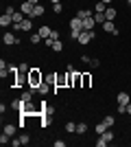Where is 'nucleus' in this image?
Listing matches in <instances>:
<instances>
[{"mask_svg":"<svg viewBox=\"0 0 131 147\" xmlns=\"http://www.w3.org/2000/svg\"><path fill=\"white\" fill-rule=\"evenodd\" d=\"M116 13H118V11H116L114 7H107V9H105V18L107 20H114V18H116Z\"/></svg>","mask_w":131,"mask_h":147,"instance_id":"20","label":"nucleus"},{"mask_svg":"<svg viewBox=\"0 0 131 147\" xmlns=\"http://www.w3.org/2000/svg\"><path fill=\"white\" fill-rule=\"evenodd\" d=\"M20 138H22V145H29V143H31V136L29 134H22Z\"/></svg>","mask_w":131,"mask_h":147,"instance_id":"32","label":"nucleus"},{"mask_svg":"<svg viewBox=\"0 0 131 147\" xmlns=\"http://www.w3.org/2000/svg\"><path fill=\"white\" fill-rule=\"evenodd\" d=\"M66 132H68V134H74L76 132V123H72V121L66 123Z\"/></svg>","mask_w":131,"mask_h":147,"instance_id":"27","label":"nucleus"},{"mask_svg":"<svg viewBox=\"0 0 131 147\" xmlns=\"http://www.w3.org/2000/svg\"><path fill=\"white\" fill-rule=\"evenodd\" d=\"M127 114H131V101L127 103Z\"/></svg>","mask_w":131,"mask_h":147,"instance_id":"39","label":"nucleus"},{"mask_svg":"<svg viewBox=\"0 0 131 147\" xmlns=\"http://www.w3.org/2000/svg\"><path fill=\"white\" fill-rule=\"evenodd\" d=\"M29 2H33V5H39V0H29Z\"/></svg>","mask_w":131,"mask_h":147,"instance_id":"40","label":"nucleus"},{"mask_svg":"<svg viewBox=\"0 0 131 147\" xmlns=\"http://www.w3.org/2000/svg\"><path fill=\"white\" fill-rule=\"evenodd\" d=\"M20 73H24V75H29V73H31V66H29V64H26V61H22V64H20Z\"/></svg>","mask_w":131,"mask_h":147,"instance_id":"28","label":"nucleus"},{"mask_svg":"<svg viewBox=\"0 0 131 147\" xmlns=\"http://www.w3.org/2000/svg\"><path fill=\"white\" fill-rule=\"evenodd\" d=\"M53 51H55V53H61V51H63V42H61V40H55V44H53Z\"/></svg>","mask_w":131,"mask_h":147,"instance_id":"24","label":"nucleus"},{"mask_svg":"<svg viewBox=\"0 0 131 147\" xmlns=\"http://www.w3.org/2000/svg\"><path fill=\"white\" fill-rule=\"evenodd\" d=\"M94 24H96L94 16H92V18H85V20H83V31H94Z\"/></svg>","mask_w":131,"mask_h":147,"instance_id":"13","label":"nucleus"},{"mask_svg":"<svg viewBox=\"0 0 131 147\" xmlns=\"http://www.w3.org/2000/svg\"><path fill=\"white\" fill-rule=\"evenodd\" d=\"M81 81H83V73L74 70L72 73V88H81Z\"/></svg>","mask_w":131,"mask_h":147,"instance_id":"7","label":"nucleus"},{"mask_svg":"<svg viewBox=\"0 0 131 147\" xmlns=\"http://www.w3.org/2000/svg\"><path fill=\"white\" fill-rule=\"evenodd\" d=\"M53 11H55V16H57V13H61L63 11V5H61V2H55V5H53Z\"/></svg>","mask_w":131,"mask_h":147,"instance_id":"31","label":"nucleus"},{"mask_svg":"<svg viewBox=\"0 0 131 147\" xmlns=\"http://www.w3.org/2000/svg\"><path fill=\"white\" fill-rule=\"evenodd\" d=\"M103 31H105V33H112V35H118V29L114 26V20H105V22H103Z\"/></svg>","mask_w":131,"mask_h":147,"instance_id":"6","label":"nucleus"},{"mask_svg":"<svg viewBox=\"0 0 131 147\" xmlns=\"http://www.w3.org/2000/svg\"><path fill=\"white\" fill-rule=\"evenodd\" d=\"M44 13H46L44 5H35V9H33V16H31V18H39V16H44Z\"/></svg>","mask_w":131,"mask_h":147,"instance_id":"18","label":"nucleus"},{"mask_svg":"<svg viewBox=\"0 0 131 147\" xmlns=\"http://www.w3.org/2000/svg\"><path fill=\"white\" fill-rule=\"evenodd\" d=\"M42 81H44L42 70H39V68H31V73H29V88H33V90H35Z\"/></svg>","mask_w":131,"mask_h":147,"instance_id":"1","label":"nucleus"},{"mask_svg":"<svg viewBox=\"0 0 131 147\" xmlns=\"http://www.w3.org/2000/svg\"><path fill=\"white\" fill-rule=\"evenodd\" d=\"M11 24H13V18L9 13H2V16H0V26L5 29V26H11Z\"/></svg>","mask_w":131,"mask_h":147,"instance_id":"10","label":"nucleus"},{"mask_svg":"<svg viewBox=\"0 0 131 147\" xmlns=\"http://www.w3.org/2000/svg\"><path fill=\"white\" fill-rule=\"evenodd\" d=\"M105 9H107V5L103 2V0H98V2L94 5V11H100V13H105Z\"/></svg>","mask_w":131,"mask_h":147,"instance_id":"23","label":"nucleus"},{"mask_svg":"<svg viewBox=\"0 0 131 147\" xmlns=\"http://www.w3.org/2000/svg\"><path fill=\"white\" fill-rule=\"evenodd\" d=\"M33 9H35V5H33V2H29V0H24V2L20 5V11L24 13V16H29V18L33 16Z\"/></svg>","mask_w":131,"mask_h":147,"instance_id":"5","label":"nucleus"},{"mask_svg":"<svg viewBox=\"0 0 131 147\" xmlns=\"http://www.w3.org/2000/svg\"><path fill=\"white\" fill-rule=\"evenodd\" d=\"M33 94H37V92L33 90V88H29V90H24V92H22V97H20V99H22L24 103H31V101H33Z\"/></svg>","mask_w":131,"mask_h":147,"instance_id":"8","label":"nucleus"},{"mask_svg":"<svg viewBox=\"0 0 131 147\" xmlns=\"http://www.w3.org/2000/svg\"><path fill=\"white\" fill-rule=\"evenodd\" d=\"M94 20H96V24H103L105 22V13H100V11H94Z\"/></svg>","mask_w":131,"mask_h":147,"instance_id":"22","label":"nucleus"},{"mask_svg":"<svg viewBox=\"0 0 131 147\" xmlns=\"http://www.w3.org/2000/svg\"><path fill=\"white\" fill-rule=\"evenodd\" d=\"M94 40V31H81V35L76 37V42L81 44V46H85V44H90Z\"/></svg>","mask_w":131,"mask_h":147,"instance_id":"3","label":"nucleus"},{"mask_svg":"<svg viewBox=\"0 0 131 147\" xmlns=\"http://www.w3.org/2000/svg\"><path fill=\"white\" fill-rule=\"evenodd\" d=\"M2 42L7 44V46H15V44H20V37L13 33V31H9V33H5L2 35Z\"/></svg>","mask_w":131,"mask_h":147,"instance_id":"4","label":"nucleus"},{"mask_svg":"<svg viewBox=\"0 0 131 147\" xmlns=\"http://www.w3.org/2000/svg\"><path fill=\"white\" fill-rule=\"evenodd\" d=\"M105 129H107V125H105L103 121H100V123H96V127H94V132H96V134H103Z\"/></svg>","mask_w":131,"mask_h":147,"instance_id":"26","label":"nucleus"},{"mask_svg":"<svg viewBox=\"0 0 131 147\" xmlns=\"http://www.w3.org/2000/svg\"><path fill=\"white\" fill-rule=\"evenodd\" d=\"M7 143H11V136L2 132V134H0V145H7Z\"/></svg>","mask_w":131,"mask_h":147,"instance_id":"29","label":"nucleus"},{"mask_svg":"<svg viewBox=\"0 0 131 147\" xmlns=\"http://www.w3.org/2000/svg\"><path fill=\"white\" fill-rule=\"evenodd\" d=\"M112 141H114V134H112V129H105L103 134H98V141H96V147H105V145H109Z\"/></svg>","mask_w":131,"mask_h":147,"instance_id":"2","label":"nucleus"},{"mask_svg":"<svg viewBox=\"0 0 131 147\" xmlns=\"http://www.w3.org/2000/svg\"><path fill=\"white\" fill-rule=\"evenodd\" d=\"M39 35L44 37V40H46V37H50V33H53V29H50L48 24H44V26H39V31H37Z\"/></svg>","mask_w":131,"mask_h":147,"instance_id":"16","label":"nucleus"},{"mask_svg":"<svg viewBox=\"0 0 131 147\" xmlns=\"http://www.w3.org/2000/svg\"><path fill=\"white\" fill-rule=\"evenodd\" d=\"M11 145L13 147H20V145H22V138H20V136H18V138H11Z\"/></svg>","mask_w":131,"mask_h":147,"instance_id":"34","label":"nucleus"},{"mask_svg":"<svg viewBox=\"0 0 131 147\" xmlns=\"http://www.w3.org/2000/svg\"><path fill=\"white\" fill-rule=\"evenodd\" d=\"M59 35H61V33H59V31H55V29H53V33H50V37H53V40H59Z\"/></svg>","mask_w":131,"mask_h":147,"instance_id":"36","label":"nucleus"},{"mask_svg":"<svg viewBox=\"0 0 131 147\" xmlns=\"http://www.w3.org/2000/svg\"><path fill=\"white\" fill-rule=\"evenodd\" d=\"M103 123H105V125H107V129H112V127H114V123H116V119H114L112 114H107V117L103 119Z\"/></svg>","mask_w":131,"mask_h":147,"instance_id":"21","label":"nucleus"},{"mask_svg":"<svg viewBox=\"0 0 131 147\" xmlns=\"http://www.w3.org/2000/svg\"><path fill=\"white\" fill-rule=\"evenodd\" d=\"M33 29V18H24L20 22V31H31Z\"/></svg>","mask_w":131,"mask_h":147,"instance_id":"12","label":"nucleus"},{"mask_svg":"<svg viewBox=\"0 0 131 147\" xmlns=\"http://www.w3.org/2000/svg\"><path fill=\"white\" fill-rule=\"evenodd\" d=\"M116 101H118V105H127L131 101L129 92H118V97H116Z\"/></svg>","mask_w":131,"mask_h":147,"instance_id":"9","label":"nucleus"},{"mask_svg":"<svg viewBox=\"0 0 131 147\" xmlns=\"http://www.w3.org/2000/svg\"><path fill=\"white\" fill-rule=\"evenodd\" d=\"M116 110H118V114H127V105H118Z\"/></svg>","mask_w":131,"mask_h":147,"instance_id":"35","label":"nucleus"},{"mask_svg":"<svg viewBox=\"0 0 131 147\" xmlns=\"http://www.w3.org/2000/svg\"><path fill=\"white\" fill-rule=\"evenodd\" d=\"M92 86V75L90 73H83V81H81V88H90Z\"/></svg>","mask_w":131,"mask_h":147,"instance_id":"17","label":"nucleus"},{"mask_svg":"<svg viewBox=\"0 0 131 147\" xmlns=\"http://www.w3.org/2000/svg\"><path fill=\"white\" fill-rule=\"evenodd\" d=\"M11 18H13V24H20V22H22L24 18H29V16H24L22 11H15V13L11 16Z\"/></svg>","mask_w":131,"mask_h":147,"instance_id":"19","label":"nucleus"},{"mask_svg":"<svg viewBox=\"0 0 131 147\" xmlns=\"http://www.w3.org/2000/svg\"><path fill=\"white\" fill-rule=\"evenodd\" d=\"M39 40H44V37L39 35L37 31H35V33H33V35H31V44H39Z\"/></svg>","mask_w":131,"mask_h":147,"instance_id":"30","label":"nucleus"},{"mask_svg":"<svg viewBox=\"0 0 131 147\" xmlns=\"http://www.w3.org/2000/svg\"><path fill=\"white\" fill-rule=\"evenodd\" d=\"M103 2H105V5H107V7H109V2H112V0H103Z\"/></svg>","mask_w":131,"mask_h":147,"instance_id":"41","label":"nucleus"},{"mask_svg":"<svg viewBox=\"0 0 131 147\" xmlns=\"http://www.w3.org/2000/svg\"><path fill=\"white\" fill-rule=\"evenodd\" d=\"M127 2H129V5H131V0H127Z\"/></svg>","mask_w":131,"mask_h":147,"instance_id":"43","label":"nucleus"},{"mask_svg":"<svg viewBox=\"0 0 131 147\" xmlns=\"http://www.w3.org/2000/svg\"><path fill=\"white\" fill-rule=\"evenodd\" d=\"M63 145H66V141H59V138L55 141V147H63Z\"/></svg>","mask_w":131,"mask_h":147,"instance_id":"38","label":"nucleus"},{"mask_svg":"<svg viewBox=\"0 0 131 147\" xmlns=\"http://www.w3.org/2000/svg\"><path fill=\"white\" fill-rule=\"evenodd\" d=\"M94 2H98V0H94Z\"/></svg>","mask_w":131,"mask_h":147,"instance_id":"44","label":"nucleus"},{"mask_svg":"<svg viewBox=\"0 0 131 147\" xmlns=\"http://www.w3.org/2000/svg\"><path fill=\"white\" fill-rule=\"evenodd\" d=\"M48 90H50V84H48L46 79H44L42 84H39V86L35 88V92H39V94H48Z\"/></svg>","mask_w":131,"mask_h":147,"instance_id":"11","label":"nucleus"},{"mask_svg":"<svg viewBox=\"0 0 131 147\" xmlns=\"http://www.w3.org/2000/svg\"><path fill=\"white\" fill-rule=\"evenodd\" d=\"M50 2H53V5H55V2H61V0H50Z\"/></svg>","mask_w":131,"mask_h":147,"instance_id":"42","label":"nucleus"},{"mask_svg":"<svg viewBox=\"0 0 131 147\" xmlns=\"http://www.w3.org/2000/svg\"><path fill=\"white\" fill-rule=\"evenodd\" d=\"M5 13H9V16H13V13H15V9H13V7L9 5V7H7V9H5Z\"/></svg>","mask_w":131,"mask_h":147,"instance_id":"37","label":"nucleus"},{"mask_svg":"<svg viewBox=\"0 0 131 147\" xmlns=\"http://www.w3.org/2000/svg\"><path fill=\"white\" fill-rule=\"evenodd\" d=\"M2 132H5V134H9V136L13 138V136H15V125H13V123H5Z\"/></svg>","mask_w":131,"mask_h":147,"instance_id":"15","label":"nucleus"},{"mask_svg":"<svg viewBox=\"0 0 131 147\" xmlns=\"http://www.w3.org/2000/svg\"><path fill=\"white\" fill-rule=\"evenodd\" d=\"M90 66H92V68H98V66H100V59H96V57H94V59H90Z\"/></svg>","mask_w":131,"mask_h":147,"instance_id":"33","label":"nucleus"},{"mask_svg":"<svg viewBox=\"0 0 131 147\" xmlns=\"http://www.w3.org/2000/svg\"><path fill=\"white\" fill-rule=\"evenodd\" d=\"M87 132V123H76V134H85Z\"/></svg>","mask_w":131,"mask_h":147,"instance_id":"25","label":"nucleus"},{"mask_svg":"<svg viewBox=\"0 0 131 147\" xmlns=\"http://www.w3.org/2000/svg\"><path fill=\"white\" fill-rule=\"evenodd\" d=\"M92 16H94V11H92V9H79V11H76V18H81V20L92 18Z\"/></svg>","mask_w":131,"mask_h":147,"instance_id":"14","label":"nucleus"}]
</instances>
